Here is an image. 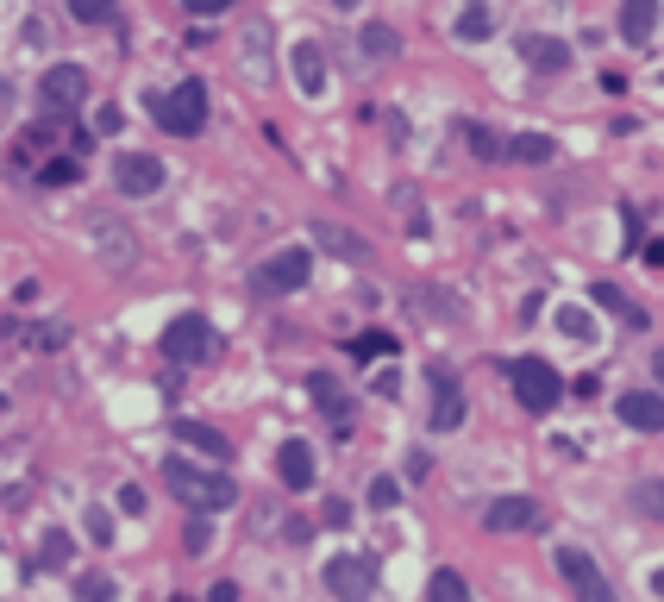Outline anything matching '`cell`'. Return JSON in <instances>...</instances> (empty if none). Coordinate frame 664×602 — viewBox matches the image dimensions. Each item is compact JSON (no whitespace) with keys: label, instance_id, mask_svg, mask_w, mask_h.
<instances>
[{"label":"cell","instance_id":"ab89813d","mask_svg":"<svg viewBox=\"0 0 664 602\" xmlns=\"http://www.w3.org/2000/svg\"><path fill=\"white\" fill-rule=\"evenodd\" d=\"M207 602H239V584H232V577H226V584H213Z\"/></svg>","mask_w":664,"mask_h":602},{"label":"cell","instance_id":"e575fe53","mask_svg":"<svg viewBox=\"0 0 664 602\" xmlns=\"http://www.w3.org/2000/svg\"><path fill=\"white\" fill-rule=\"evenodd\" d=\"M182 546H188V552H207V521H201V515L182 527Z\"/></svg>","mask_w":664,"mask_h":602},{"label":"cell","instance_id":"5b68a950","mask_svg":"<svg viewBox=\"0 0 664 602\" xmlns=\"http://www.w3.org/2000/svg\"><path fill=\"white\" fill-rule=\"evenodd\" d=\"M552 565H558L564 590H571L577 602H621V596H614V584L602 577V565L589 559L583 546H558V552H552Z\"/></svg>","mask_w":664,"mask_h":602},{"label":"cell","instance_id":"8992f818","mask_svg":"<svg viewBox=\"0 0 664 602\" xmlns=\"http://www.w3.org/2000/svg\"><path fill=\"white\" fill-rule=\"evenodd\" d=\"M307 276H314V251H301V245H282V251H270L264 264H257V276H251V289L257 295H295Z\"/></svg>","mask_w":664,"mask_h":602},{"label":"cell","instance_id":"f6af8a7d","mask_svg":"<svg viewBox=\"0 0 664 602\" xmlns=\"http://www.w3.org/2000/svg\"><path fill=\"white\" fill-rule=\"evenodd\" d=\"M0 414H7V396H0Z\"/></svg>","mask_w":664,"mask_h":602},{"label":"cell","instance_id":"8fae6325","mask_svg":"<svg viewBox=\"0 0 664 602\" xmlns=\"http://www.w3.org/2000/svg\"><path fill=\"white\" fill-rule=\"evenodd\" d=\"M539 521H545V508H539L533 496H495V502L483 508V527H489V534H533Z\"/></svg>","mask_w":664,"mask_h":602},{"label":"cell","instance_id":"83f0119b","mask_svg":"<svg viewBox=\"0 0 664 602\" xmlns=\"http://www.w3.org/2000/svg\"><path fill=\"white\" fill-rule=\"evenodd\" d=\"M69 19H82V26H113V0H69Z\"/></svg>","mask_w":664,"mask_h":602},{"label":"cell","instance_id":"74e56055","mask_svg":"<svg viewBox=\"0 0 664 602\" xmlns=\"http://www.w3.org/2000/svg\"><path fill=\"white\" fill-rule=\"evenodd\" d=\"M94 126H101V132H120L126 113H120V107H101V113H94Z\"/></svg>","mask_w":664,"mask_h":602},{"label":"cell","instance_id":"836d02e7","mask_svg":"<svg viewBox=\"0 0 664 602\" xmlns=\"http://www.w3.org/2000/svg\"><path fill=\"white\" fill-rule=\"evenodd\" d=\"M307 389H314V396H320V408H326V414H339V408H345V402H339V389H332V377H314Z\"/></svg>","mask_w":664,"mask_h":602},{"label":"cell","instance_id":"5bb4252c","mask_svg":"<svg viewBox=\"0 0 664 602\" xmlns=\"http://www.w3.org/2000/svg\"><path fill=\"white\" fill-rule=\"evenodd\" d=\"M314 446L307 439H282V452H276V477H282V490H314Z\"/></svg>","mask_w":664,"mask_h":602},{"label":"cell","instance_id":"e0dca14e","mask_svg":"<svg viewBox=\"0 0 664 602\" xmlns=\"http://www.w3.org/2000/svg\"><path fill=\"white\" fill-rule=\"evenodd\" d=\"M520 57H527V69H539V76H558V69H571V44L533 32V38H520Z\"/></svg>","mask_w":664,"mask_h":602},{"label":"cell","instance_id":"ee69618b","mask_svg":"<svg viewBox=\"0 0 664 602\" xmlns=\"http://www.w3.org/2000/svg\"><path fill=\"white\" fill-rule=\"evenodd\" d=\"M332 7H358V0H332Z\"/></svg>","mask_w":664,"mask_h":602},{"label":"cell","instance_id":"1f68e13d","mask_svg":"<svg viewBox=\"0 0 664 602\" xmlns=\"http://www.w3.org/2000/svg\"><path fill=\"white\" fill-rule=\"evenodd\" d=\"M364 502H370V508H383V515H389V508H401V483H395V477H376Z\"/></svg>","mask_w":664,"mask_h":602},{"label":"cell","instance_id":"d590c367","mask_svg":"<svg viewBox=\"0 0 664 602\" xmlns=\"http://www.w3.org/2000/svg\"><path fill=\"white\" fill-rule=\"evenodd\" d=\"M120 508H126V515H145L151 502H145V490H138V483H126V490H120Z\"/></svg>","mask_w":664,"mask_h":602},{"label":"cell","instance_id":"ba28073f","mask_svg":"<svg viewBox=\"0 0 664 602\" xmlns=\"http://www.w3.org/2000/svg\"><path fill=\"white\" fill-rule=\"evenodd\" d=\"M38 101H44V113H51V120L76 113V107L88 101V69H82V63H51V69L38 76Z\"/></svg>","mask_w":664,"mask_h":602},{"label":"cell","instance_id":"f35d334b","mask_svg":"<svg viewBox=\"0 0 664 602\" xmlns=\"http://www.w3.org/2000/svg\"><path fill=\"white\" fill-rule=\"evenodd\" d=\"M63 339H69L63 327H38V333H32V345H44V352H51V345H63Z\"/></svg>","mask_w":664,"mask_h":602},{"label":"cell","instance_id":"60d3db41","mask_svg":"<svg viewBox=\"0 0 664 602\" xmlns=\"http://www.w3.org/2000/svg\"><path fill=\"white\" fill-rule=\"evenodd\" d=\"M646 264H658V270H664V239H652V245H646Z\"/></svg>","mask_w":664,"mask_h":602},{"label":"cell","instance_id":"2e32d148","mask_svg":"<svg viewBox=\"0 0 664 602\" xmlns=\"http://www.w3.org/2000/svg\"><path fill=\"white\" fill-rule=\"evenodd\" d=\"M289 63H295V88L301 95H326V51H320V38H301L295 51H289Z\"/></svg>","mask_w":664,"mask_h":602},{"label":"cell","instance_id":"4fadbf2b","mask_svg":"<svg viewBox=\"0 0 664 602\" xmlns=\"http://www.w3.org/2000/svg\"><path fill=\"white\" fill-rule=\"evenodd\" d=\"M614 414H621L633 433H664V396L658 389H627V396L614 402Z\"/></svg>","mask_w":664,"mask_h":602},{"label":"cell","instance_id":"52a82bcc","mask_svg":"<svg viewBox=\"0 0 664 602\" xmlns=\"http://www.w3.org/2000/svg\"><path fill=\"white\" fill-rule=\"evenodd\" d=\"M320 577H326L332 602H370L376 596V559H364V552H332Z\"/></svg>","mask_w":664,"mask_h":602},{"label":"cell","instance_id":"8d00e7d4","mask_svg":"<svg viewBox=\"0 0 664 602\" xmlns=\"http://www.w3.org/2000/svg\"><path fill=\"white\" fill-rule=\"evenodd\" d=\"M182 7H188V13H195V19H207V13H226V7H232V0H182Z\"/></svg>","mask_w":664,"mask_h":602},{"label":"cell","instance_id":"f546056e","mask_svg":"<svg viewBox=\"0 0 664 602\" xmlns=\"http://www.w3.org/2000/svg\"><path fill=\"white\" fill-rule=\"evenodd\" d=\"M38 176H44V182H51V189H69V182H76V176H82V164H76V157H51V164H44Z\"/></svg>","mask_w":664,"mask_h":602},{"label":"cell","instance_id":"484cf974","mask_svg":"<svg viewBox=\"0 0 664 602\" xmlns=\"http://www.w3.org/2000/svg\"><path fill=\"white\" fill-rule=\"evenodd\" d=\"M351 358H358V364L395 358V333H358V339H351Z\"/></svg>","mask_w":664,"mask_h":602},{"label":"cell","instance_id":"4dcf8cb0","mask_svg":"<svg viewBox=\"0 0 664 602\" xmlns=\"http://www.w3.org/2000/svg\"><path fill=\"white\" fill-rule=\"evenodd\" d=\"M69 552H76V546H69V534H63V527H51V534H44V552H38V559L57 571V565H69Z\"/></svg>","mask_w":664,"mask_h":602},{"label":"cell","instance_id":"d6986e66","mask_svg":"<svg viewBox=\"0 0 664 602\" xmlns=\"http://www.w3.org/2000/svg\"><path fill=\"white\" fill-rule=\"evenodd\" d=\"M652 32H658V0H621V38L646 44Z\"/></svg>","mask_w":664,"mask_h":602},{"label":"cell","instance_id":"d4e9b609","mask_svg":"<svg viewBox=\"0 0 664 602\" xmlns=\"http://www.w3.org/2000/svg\"><path fill=\"white\" fill-rule=\"evenodd\" d=\"M489 32H495V13L483 7V0H470V7L458 13V38H470V44H483Z\"/></svg>","mask_w":664,"mask_h":602},{"label":"cell","instance_id":"7bdbcfd3","mask_svg":"<svg viewBox=\"0 0 664 602\" xmlns=\"http://www.w3.org/2000/svg\"><path fill=\"white\" fill-rule=\"evenodd\" d=\"M652 377H658V383H664V352H658V358H652Z\"/></svg>","mask_w":664,"mask_h":602},{"label":"cell","instance_id":"d6a6232c","mask_svg":"<svg viewBox=\"0 0 664 602\" xmlns=\"http://www.w3.org/2000/svg\"><path fill=\"white\" fill-rule=\"evenodd\" d=\"M464 138L477 145V157H502V138H495L489 126H477V120H470V126H464Z\"/></svg>","mask_w":664,"mask_h":602},{"label":"cell","instance_id":"277c9868","mask_svg":"<svg viewBox=\"0 0 664 602\" xmlns=\"http://www.w3.org/2000/svg\"><path fill=\"white\" fill-rule=\"evenodd\" d=\"M213 352H220V333H213L207 314H176L163 327V358L170 364H207Z\"/></svg>","mask_w":664,"mask_h":602},{"label":"cell","instance_id":"30bf717a","mask_svg":"<svg viewBox=\"0 0 664 602\" xmlns=\"http://www.w3.org/2000/svg\"><path fill=\"white\" fill-rule=\"evenodd\" d=\"M88 239H94V251H101V264H107V270H132V264H138V239H132V226L107 220V214H94V220H88Z\"/></svg>","mask_w":664,"mask_h":602},{"label":"cell","instance_id":"9c48e42d","mask_svg":"<svg viewBox=\"0 0 664 602\" xmlns=\"http://www.w3.org/2000/svg\"><path fill=\"white\" fill-rule=\"evenodd\" d=\"M113 189H120L126 201H145L163 189V157L151 151H120V164H113Z\"/></svg>","mask_w":664,"mask_h":602},{"label":"cell","instance_id":"7c38bea8","mask_svg":"<svg viewBox=\"0 0 664 602\" xmlns=\"http://www.w3.org/2000/svg\"><path fill=\"white\" fill-rule=\"evenodd\" d=\"M426 377H433V433L464 427V389H458V377H452L445 364H433Z\"/></svg>","mask_w":664,"mask_h":602},{"label":"cell","instance_id":"9a60e30c","mask_svg":"<svg viewBox=\"0 0 664 602\" xmlns=\"http://www.w3.org/2000/svg\"><path fill=\"white\" fill-rule=\"evenodd\" d=\"M314 245H326L332 258H345V264H370V239L339 226V220H314Z\"/></svg>","mask_w":664,"mask_h":602},{"label":"cell","instance_id":"ac0fdd59","mask_svg":"<svg viewBox=\"0 0 664 602\" xmlns=\"http://www.w3.org/2000/svg\"><path fill=\"white\" fill-rule=\"evenodd\" d=\"M176 439H182V446H195V452H207L213 465H226V458H232L226 433H220V427H207V421H176Z\"/></svg>","mask_w":664,"mask_h":602},{"label":"cell","instance_id":"6da1fadb","mask_svg":"<svg viewBox=\"0 0 664 602\" xmlns=\"http://www.w3.org/2000/svg\"><path fill=\"white\" fill-rule=\"evenodd\" d=\"M163 483H170V496L188 502L195 515H226V508L239 502V483L226 471H201V465H188V458H163Z\"/></svg>","mask_w":664,"mask_h":602},{"label":"cell","instance_id":"b9f144b4","mask_svg":"<svg viewBox=\"0 0 664 602\" xmlns=\"http://www.w3.org/2000/svg\"><path fill=\"white\" fill-rule=\"evenodd\" d=\"M652 596H658V602H664V565H658V571H652Z\"/></svg>","mask_w":664,"mask_h":602},{"label":"cell","instance_id":"44dd1931","mask_svg":"<svg viewBox=\"0 0 664 602\" xmlns=\"http://www.w3.org/2000/svg\"><path fill=\"white\" fill-rule=\"evenodd\" d=\"M426 602H470V584H464V571L439 565L433 577H426Z\"/></svg>","mask_w":664,"mask_h":602},{"label":"cell","instance_id":"4316f807","mask_svg":"<svg viewBox=\"0 0 664 602\" xmlns=\"http://www.w3.org/2000/svg\"><path fill=\"white\" fill-rule=\"evenodd\" d=\"M120 590H113V577L107 571H82L76 577V602H113Z\"/></svg>","mask_w":664,"mask_h":602},{"label":"cell","instance_id":"ffe728a7","mask_svg":"<svg viewBox=\"0 0 664 602\" xmlns=\"http://www.w3.org/2000/svg\"><path fill=\"white\" fill-rule=\"evenodd\" d=\"M552 151H558V138H545V132H514L502 157H514V164H552Z\"/></svg>","mask_w":664,"mask_h":602},{"label":"cell","instance_id":"cb8c5ba5","mask_svg":"<svg viewBox=\"0 0 664 602\" xmlns=\"http://www.w3.org/2000/svg\"><path fill=\"white\" fill-rule=\"evenodd\" d=\"M589 301H602V308H608V314H621L627 327H646V314H639V308H633V301H627L621 289H614V283H596V289H589Z\"/></svg>","mask_w":664,"mask_h":602},{"label":"cell","instance_id":"603a6c76","mask_svg":"<svg viewBox=\"0 0 664 602\" xmlns=\"http://www.w3.org/2000/svg\"><path fill=\"white\" fill-rule=\"evenodd\" d=\"M646 521H664V477H639L633 483V496H627Z\"/></svg>","mask_w":664,"mask_h":602},{"label":"cell","instance_id":"7a4b0ae2","mask_svg":"<svg viewBox=\"0 0 664 602\" xmlns=\"http://www.w3.org/2000/svg\"><path fill=\"white\" fill-rule=\"evenodd\" d=\"M151 120L163 126V132H176V138H195L201 126H207V82H176L170 95H151Z\"/></svg>","mask_w":664,"mask_h":602},{"label":"cell","instance_id":"7402d4cb","mask_svg":"<svg viewBox=\"0 0 664 602\" xmlns=\"http://www.w3.org/2000/svg\"><path fill=\"white\" fill-rule=\"evenodd\" d=\"M358 51H364V57H395V51H401V32L383 26V19H370V26L358 32Z\"/></svg>","mask_w":664,"mask_h":602},{"label":"cell","instance_id":"f1b7e54d","mask_svg":"<svg viewBox=\"0 0 664 602\" xmlns=\"http://www.w3.org/2000/svg\"><path fill=\"white\" fill-rule=\"evenodd\" d=\"M558 333L564 339H596V320H589L583 308H558Z\"/></svg>","mask_w":664,"mask_h":602},{"label":"cell","instance_id":"3957f363","mask_svg":"<svg viewBox=\"0 0 664 602\" xmlns=\"http://www.w3.org/2000/svg\"><path fill=\"white\" fill-rule=\"evenodd\" d=\"M508 383H514V402L527 414H552L564 402V377L545 358H514L508 364Z\"/></svg>","mask_w":664,"mask_h":602}]
</instances>
